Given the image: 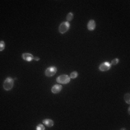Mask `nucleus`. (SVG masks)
Wrapping results in <instances>:
<instances>
[{"mask_svg":"<svg viewBox=\"0 0 130 130\" xmlns=\"http://www.w3.org/2000/svg\"><path fill=\"white\" fill-rule=\"evenodd\" d=\"M14 85V80L11 77H7L4 80L3 84V87L5 90H10Z\"/></svg>","mask_w":130,"mask_h":130,"instance_id":"nucleus-1","label":"nucleus"},{"mask_svg":"<svg viewBox=\"0 0 130 130\" xmlns=\"http://www.w3.org/2000/svg\"><path fill=\"white\" fill-rule=\"evenodd\" d=\"M70 80V77L68 75L64 74L56 78V81L59 84H67Z\"/></svg>","mask_w":130,"mask_h":130,"instance_id":"nucleus-2","label":"nucleus"},{"mask_svg":"<svg viewBox=\"0 0 130 130\" xmlns=\"http://www.w3.org/2000/svg\"><path fill=\"white\" fill-rule=\"evenodd\" d=\"M70 27V25L69 23V22H63L60 25H59V31L60 33L63 34L66 33L69 28Z\"/></svg>","mask_w":130,"mask_h":130,"instance_id":"nucleus-3","label":"nucleus"},{"mask_svg":"<svg viewBox=\"0 0 130 130\" xmlns=\"http://www.w3.org/2000/svg\"><path fill=\"white\" fill-rule=\"evenodd\" d=\"M56 67H48L45 71V74L47 77H52L56 73Z\"/></svg>","mask_w":130,"mask_h":130,"instance_id":"nucleus-4","label":"nucleus"},{"mask_svg":"<svg viewBox=\"0 0 130 130\" xmlns=\"http://www.w3.org/2000/svg\"><path fill=\"white\" fill-rule=\"evenodd\" d=\"M111 64L108 61H106V62H103L102 63L100 67H99V69L101 71V72H106V71H108L110 68H111Z\"/></svg>","mask_w":130,"mask_h":130,"instance_id":"nucleus-5","label":"nucleus"},{"mask_svg":"<svg viewBox=\"0 0 130 130\" xmlns=\"http://www.w3.org/2000/svg\"><path fill=\"white\" fill-rule=\"evenodd\" d=\"M61 89H62V86L59 84H57L51 87V92L53 93H58L61 90Z\"/></svg>","mask_w":130,"mask_h":130,"instance_id":"nucleus-6","label":"nucleus"},{"mask_svg":"<svg viewBox=\"0 0 130 130\" xmlns=\"http://www.w3.org/2000/svg\"><path fill=\"white\" fill-rule=\"evenodd\" d=\"M22 59L25 61H31L33 59V55L31 54H29V53H24V54H22Z\"/></svg>","mask_w":130,"mask_h":130,"instance_id":"nucleus-7","label":"nucleus"},{"mask_svg":"<svg viewBox=\"0 0 130 130\" xmlns=\"http://www.w3.org/2000/svg\"><path fill=\"white\" fill-rule=\"evenodd\" d=\"M87 28L89 30H93L95 28V22L93 20H90L87 23Z\"/></svg>","mask_w":130,"mask_h":130,"instance_id":"nucleus-8","label":"nucleus"},{"mask_svg":"<svg viewBox=\"0 0 130 130\" xmlns=\"http://www.w3.org/2000/svg\"><path fill=\"white\" fill-rule=\"evenodd\" d=\"M43 124H45L48 127H51V126H52L54 125V121H52L51 119H44L43 121Z\"/></svg>","mask_w":130,"mask_h":130,"instance_id":"nucleus-9","label":"nucleus"},{"mask_svg":"<svg viewBox=\"0 0 130 130\" xmlns=\"http://www.w3.org/2000/svg\"><path fill=\"white\" fill-rule=\"evenodd\" d=\"M124 100H125V101H126V103L130 104V94H129V93L125 94V95H124Z\"/></svg>","mask_w":130,"mask_h":130,"instance_id":"nucleus-10","label":"nucleus"},{"mask_svg":"<svg viewBox=\"0 0 130 130\" xmlns=\"http://www.w3.org/2000/svg\"><path fill=\"white\" fill-rule=\"evenodd\" d=\"M73 17H74V15H73V14H72V12H69V13H68V15H67V22L72 20Z\"/></svg>","mask_w":130,"mask_h":130,"instance_id":"nucleus-11","label":"nucleus"},{"mask_svg":"<svg viewBox=\"0 0 130 130\" xmlns=\"http://www.w3.org/2000/svg\"><path fill=\"white\" fill-rule=\"evenodd\" d=\"M78 76V73L77 72H72L70 74V78H72V79H75V78Z\"/></svg>","mask_w":130,"mask_h":130,"instance_id":"nucleus-12","label":"nucleus"},{"mask_svg":"<svg viewBox=\"0 0 130 130\" xmlns=\"http://www.w3.org/2000/svg\"><path fill=\"white\" fill-rule=\"evenodd\" d=\"M4 46H5L4 42L3 41H2L1 42H0V51H3L4 49Z\"/></svg>","mask_w":130,"mask_h":130,"instance_id":"nucleus-13","label":"nucleus"},{"mask_svg":"<svg viewBox=\"0 0 130 130\" xmlns=\"http://www.w3.org/2000/svg\"><path fill=\"white\" fill-rule=\"evenodd\" d=\"M45 127L42 124H38L36 127V130H44Z\"/></svg>","mask_w":130,"mask_h":130,"instance_id":"nucleus-14","label":"nucleus"},{"mask_svg":"<svg viewBox=\"0 0 130 130\" xmlns=\"http://www.w3.org/2000/svg\"><path fill=\"white\" fill-rule=\"evenodd\" d=\"M119 63V59H114L112 61H111V64L112 65H116Z\"/></svg>","mask_w":130,"mask_h":130,"instance_id":"nucleus-15","label":"nucleus"},{"mask_svg":"<svg viewBox=\"0 0 130 130\" xmlns=\"http://www.w3.org/2000/svg\"><path fill=\"white\" fill-rule=\"evenodd\" d=\"M35 61H39V59H39L38 57H35V58H33Z\"/></svg>","mask_w":130,"mask_h":130,"instance_id":"nucleus-16","label":"nucleus"}]
</instances>
